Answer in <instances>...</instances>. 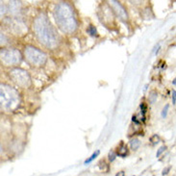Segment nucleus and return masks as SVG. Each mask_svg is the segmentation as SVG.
<instances>
[{
  "label": "nucleus",
  "mask_w": 176,
  "mask_h": 176,
  "mask_svg": "<svg viewBox=\"0 0 176 176\" xmlns=\"http://www.w3.org/2000/svg\"><path fill=\"white\" fill-rule=\"evenodd\" d=\"M159 49H160V43H158V45H157L155 47H154V51H155V55H157V54H158Z\"/></svg>",
  "instance_id": "obj_21"
},
{
  "label": "nucleus",
  "mask_w": 176,
  "mask_h": 176,
  "mask_svg": "<svg viewBox=\"0 0 176 176\" xmlns=\"http://www.w3.org/2000/svg\"><path fill=\"white\" fill-rule=\"evenodd\" d=\"M128 153V149H127V145L124 144V142H121L120 145L117 147V155L119 157H125Z\"/></svg>",
  "instance_id": "obj_8"
},
{
  "label": "nucleus",
  "mask_w": 176,
  "mask_h": 176,
  "mask_svg": "<svg viewBox=\"0 0 176 176\" xmlns=\"http://www.w3.org/2000/svg\"><path fill=\"white\" fill-rule=\"evenodd\" d=\"M132 120H133V122H134V123H136L137 125H139V124H140V121H139V120L137 119V117H136V116H133V117H132Z\"/></svg>",
  "instance_id": "obj_19"
},
{
  "label": "nucleus",
  "mask_w": 176,
  "mask_h": 176,
  "mask_svg": "<svg viewBox=\"0 0 176 176\" xmlns=\"http://www.w3.org/2000/svg\"><path fill=\"white\" fill-rule=\"evenodd\" d=\"M169 104H167L166 106H164V107L163 108L162 113H161V116H162L163 118H166V117H167V116H168V112H169Z\"/></svg>",
  "instance_id": "obj_14"
},
{
  "label": "nucleus",
  "mask_w": 176,
  "mask_h": 176,
  "mask_svg": "<svg viewBox=\"0 0 176 176\" xmlns=\"http://www.w3.org/2000/svg\"><path fill=\"white\" fill-rule=\"evenodd\" d=\"M26 61L33 67L40 68L45 65L47 62V55L35 46H26L23 51Z\"/></svg>",
  "instance_id": "obj_4"
},
{
  "label": "nucleus",
  "mask_w": 176,
  "mask_h": 176,
  "mask_svg": "<svg viewBox=\"0 0 176 176\" xmlns=\"http://www.w3.org/2000/svg\"><path fill=\"white\" fill-rule=\"evenodd\" d=\"M172 102L173 104L176 102V91H172Z\"/></svg>",
  "instance_id": "obj_18"
},
{
  "label": "nucleus",
  "mask_w": 176,
  "mask_h": 176,
  "mask_svg": "<svg viewBox=\"0 0 176 176\" xmlns=\"http://www.w3.org/2000/svg\"><path fill=\"white\" fill-rule=\"evenodd\" d=\"M140 110H141V115H142V117H144V118H145V115L146 113V106L145 105V103H141L140 105Z\"/></svg>",
  "instance_id": "obj_17"
},
{
  "label": "nucleus",
  "mask_w": 176,
  "mask_h": 176,
  "mask_svg": "<svg viewBox=\"0 0 176 176\" xmlns=\"http://www.w3.org/2000/svg\"><path fill=\"white\" fill-rule=\"evenodd\" d=\"M117 153H115L114 151H111V152H110L109 153V155H108V159H109V161L110 162H114L115 160H116V158H117Z\"/></svg>",
  "instance_id": "obj_15"
},
{
  "label": "nucleus",
  "mask_w": 176,
  "mask_h": 176,
  "mask_svg": "<svg viewBox=\"0 0 176 176\" xmlns=\"http://www.w3.org/2000/svg\"><path fill=\"white\" fill-rule=\"evenodd\" d=\"M116 176H125V173H124V171H119L118 173L116 174Z\"/></svg>",
  "instance_id": "obj_22"
},
{
  "label": "nucleus",
  "mask_w": 176,
  "mask_h": 176,
  "mask_svg": "<svg viewBox=\"0 0 176 176\" xmlns=\"http://www.w3.org/2000/svg\"><path fill=\"white\" fill-rule=\"evenodd\" d=\"M8 74L12 82H14L18 87L26 89V88H29L31 86V77L26 70L15 68L11 69Z\"/></svg>",
  "instance_id": "obj_5"
},
{
  "label": "nucleus",
  "mask_w": 176,
  "mask_h": 176,
  "mask_svg": "<svg viewBox=\"0 0 176 176\" xmlns=\"http://www.w3.org/2000/svg\"><path fill=\"white\" fill-rule=\"evenodd\" d=\"M167 149V146L166 145H163V146H161L159 149H158V151H157V153H156V157H160L161 156V154Z\"/></svg>",
  "instance_id": "obj_16"
},
{
  "label": "nucleus",
  "mask_w": 176,
  "mask_h": 176,
  "mask_svg": "<svg viewBox=\"0 0 176 176\" xmlns=\"http://www.w3.org/2000/svg\"><path fill=\"white\" fill-rule=\"evenodd\" d=\"M99 153H100L99 150H96L95 152H93V155H92L90 158H88V159L84 162V164H91V163H92V162H93V161L98 156V155H99Z\"/></svg>",
  "instance_id": "obj_10"
},
{
  "label": "nucleus",
  "mask_w": 176,
  "mask_h": 176,
  "mask_svg": "<svg viewBox=\"0 0 176 176\" xmlns=\"http://www.w3.org/2000/svg\"><path fill=\"white\" fill-rule=\"evenodd\" d=\"M149 140H150V142L152 145H157L158 142L160 141V137L158 135H153L152 137H150Z\"/></svg>",
  "instance_id": "obj_13"
},
{
  "label": "nucleus",
  "mask_w": 176,
  "mask_h": 176,
  "mask_svg": "<svg viewBox=\"0 0 176 176\" xmlns=\"http://www.w3.org/2000/svg\"><path fill=\"white\" fill-rule=\"evenodd\" d=\"M87 32L89 33V34H90L91 36H93V37H94V36H96V35H97L96 28H95L93 25H90V26H89V28H88V30H87Z\"/></svg>",
  "instance_id": "obj_12"
},
{
  "label": "nucleus",
  "mask_w": 176,
  "mask_h": 176,
  "mask_svg": "<svg viewBox=\"0 0 176 176\" xmlns=\"http://www.w3.org/2000/svg\"><path fill=\"white\" fill-rule=\"evenodd\" d=\"M172 84H173L174 86H176V78H175V79H174V80L172 81Z\"/></svg>",
  "instance_id": "obj_23"
},
{
  "label": "nucleus",
  "mask_w": 176,
  "mask_h": 176,
  "mask_svg": "<svg viewBox=\"0 0 176 176\" xmlns=\"http://www.w3.org/2000/svg\"><path fill=\"white\" fill-rule=\"evenodd\" d=\"M170 170V167H169V168H166V169H164V170H163V175H167L168 173H169V171Z\"/></svg>",
  "instance_id": "obj_20"
},
{
  "label": "nucleus",
  "mask_w": 176,
  "mask_h": 176,
  "mask_svg": "<svg viewBox=\"0 0 176 176\" xmlns=\"http://www.w3.org/2000/svg\"><path fill=\"white\" fill-rule=\"evenodd\" d=\"M0 102L1 109L7 112H14L20 104V96L18 92L8 85L1 84L0 88Z\"/></svg>",
  "instance_id": "obj_3"
},
{
  "label": "nucleus",
  "mask_w": 176,
  "mask_h": 176,
  "mask_svg": "<svg viewBox=\"0 0 176 176\" xmlns=\"http://www.w3.org/2000/svg\"><path fill=\"white\" fill-rule=\"evenodd\" d=\"M54 18L58 28L65 34H72L78 27L74 11L68 2H60L56 5L54 9Z\"/></svg>",
  "instance_id": "obj_2"
},
{
  "label": "nucleus",
  "mask_w": 176,
  "mask_h": 176,
  "mask_svg": "<svg viewBox=\"0 0 176 176\" xmlns=\"http://www.w3.org/2000/svg\"><path fill=\"white\" fill-rule=\"evenodd\" d=\"M157 96H158V94H157V93H156L155 91L150 92V93H149V97H148L149 102H150V103H154V102H155V101L157 100Z\"/></svg>",
  "instance_id": "obj_11"
},
{
  "label": "nucleus",
  "mask_w": 176,
  "mask_h": 176,
  "mask_svg": "<svg viewBox=\"0 0 176 176\" xmlns=\"http://www.w3.org/2000/svg\"><path fill=\"white\" fill-rule=\"evenodd\" d=\"M110 6L112 7V9L114 10V12L116 13V15L122 20H127L128 19V15L125 8L121 5V3L118 1H110Z\"/></svg>",
  "instance_id": "obj_7"
},
{
  "label": "nucleus",
  "mask_w": 176,
  "mask_h": 176,
  "mask_svg": "<svg viewBox=\"0 0 176 176\" xmlns=\"http://www.w3.org/2000/svg\"><path fill=\"white\" fill-rule=\"evenodd\" d=\"M33 30L38 41L47 49H55L59 45V36L47 16L40 13L33 22Z\"/></svg>",
  "instance_id": "obj_1"
},
{
  "label": "nucleus",
  "mask_w": 176,
  "mask_h": 176,
  "mask_svg": "<svg viewBox=\"0 0 176 176\" xmlns=\"http://www.w3.org/2000/svg\"><path fill=\"white\" fill-rule=\"evenodd\" d=\"M130 146L132 150H137L140 146V141L138 139H133L130 141Z\"/></svg>",
  "instance_id": "obj_9"
},
{
  "label": "nucleus",
  "mask_w": 176,
  "mask_h": 176,
  "mask_svg": "<svg viewBox=\"0 0 176 176\" xmlns=\"http://www.w3.org/2000/svg\"><path fill=\"white\" fill-rule=\"evenodd\" d=\"M1 63L7 67H14L20 63L22 56L19 50L16 48H2L0 51Z\"/></svg>",
  "instance_id": "obj_6"
}]
</instances>
